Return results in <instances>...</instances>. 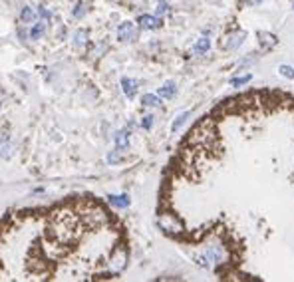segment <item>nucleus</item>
<instances>
[{"instance_id": "a878e982", "label": "nucleus", "mask_w": 294, "mask_h": 282, "mask_svg": "<svg viewBox=\"0 0 294 282\" xmlns=\"http://www.w3.org/2000/svg\"><path fill=\"white\" fill-rule=\"evenodd\" d=\"M250 4H258V2H262V0H248Z\"/></svg>"}, {"instance_id": "4468645a", "label": "nucleus", "mask_w": 294, "mask_h": 282, "mask_svg": "<svg viewBox=\"0 0 294 282\" xmlns=\"http://www.w3.org/2000/svg\"><path fill=\"white\" fill-rule=\"evenodd\" d=\"M20 20H22L24 24H32V22L36 20V12L32 10V6H24V8H22V12H20Z\"/></svg>"}, {"instance_id": "aec40b11", "label": "nucleus", "mask_w": 294, "mask_h": 282, "mask_svg": "<svg viewBox=\"0 0 294 282\" xmlns=\"http://www.w3.org/2000/svg\"><path fill=\"white\" fill-rule=\"evenodd\" d=\"M250 80H252V76H250V74H244V76H240V78H233V80H231V86L238 88V86H244V84H248Z\"/></svg>"}, {"instance_id": "2eb2a0df", "label": "nucleus", "mask_w": 294, "mask_h": 282, "mask_svg": "<svg viewBox=\"0 0 294 282\" xmlns=\"http://www.w3.org/2000/svg\"><path fill=\"white\" fill-rule=\"evenodd\" d=\"M44 32H46V24H44V22H36V24L32 26V30H30V38H32V40H38V38H42Z\"/></svg>"}, {"instance_id": "7ed1b4c3", "label": "nucleus", "mask_w": 294, "mask_h": 282, "mask_svg": "<svg viewBox=\"0 0 294 282\" xmlns=\"http://www.w3.org/2000/svg\"><path fill=\"white\" fill-rule=\"evenodd\" d=\"M118 38L121 42H135L137 40V28L133 22H121L118 28Z\"/></svg>"}, {"instance_id": "6e6552de", "label": "nucleus", "mask_w": 294, "mask_h": 282, "mask_svg": "<svg viewBox=\"0 0 294 282\" xmlns=\"http://www.w3.org/2000/svg\"><path fill=\"white\" fill-rule=\"evenodd\" d=\"M137 88H139L137 80H133V78H123V80H121V90H123V94H125L129 100H133V98H135Z\"/></svg>"}, {"instance_id": "f3484780", "label": "nucleus", "mask_w": 294, "mask_h": 282, "mask_svg": "<svg viewBox=\"0 0 294 282\" xmlns=\"http://www.w3.org/2000/svg\"><path fill=\"white\" fill-rule=\"evenodd\" d=\"M189 115H191V112H181V113H177V119L173 121V125H171V129L173 131H179L181 129V125L189 119Z\"/></svg>"}, {"instance_id": "393cba45", "label": "nucleus", "mask_w": 294, "mask_h": 282, "mask_svg": "<svg viewBox=\"0 0 294 282\" xmlns=\"http://www.w3.org/2000/svg\"><path fill=\"white\" fill-rule=\"evenodd\" d=\"M38 12H40V16H42L44 20H50V18H52V12H50L48 8H44V6H40V8H38Z\"/></svg>"}, {"instance_id": "4be33fe9", "label": "nucleus", "mask_w": 294, "mask_h": 282, "mask_svg": "<svg viewBox=\"0 0 294 282\" xmlns=\"http://www.w3.org/2000/svg\"><path fill=\"white\" fill-rule=\"evenodd\" d=\"M169 12V4L167 0H157V16H163Z\"/></svg>"}, {"instance_id": "20e7f679", "label": "nucleus", "mask_w": 294, "mask_h": 282, "mask_svg": "<svg viewBox=\"0 0 294 282\" xmlns=\"http://www.w3.org/2000/svg\"><path fill=\"white\" fill-rule=\"evenodd\" d=\"M246 40V32L244 30H236V32H231L227 36V40L223 42V48L225 50H238L242 46V42Z\"/></svg>"}, {"instance_id": "b1692460", "label": "nucleus", "mask_w": 294, "mask_h": 282, "mask_svg": "<svg viewBox=\"0 0 294 282\" xmlns=\"http://www.w3.org/2000/svg\"><path fill=\"white\" fill-rule=\"evenodd\" d=\"M141 127H143V129H151V127H153V115H145V117L141 119Z\"/></svg>"}, {"instance_id": "f03ea898", "label": "nucleus", "mask_w": 294, "mask_h": 282, "mask_svg": "<svg viewBox=\"0 0 294 282\" xmlns=\"http://www.w3.org/2000/svg\"><path fill=\"white\" fill-rule=\"evenodd\" d=\"M125 266H127V250H125L123 246H118V248L112 252V258H110V268H108V272H106V274H112V276L121 274Z\"/></svg>"}, {"instance_id": "a211bd4d", "label": "nucleus", "mask_w": 294, "mask_h": 282, "mask_svg": "<svg viewBox=\"0 0 294 282\" xmlns=\"http://www.w3.org/2000/svg\"><path fill=\"white\" fill-rule=\"evenodd\" d=\"M86 40H88V30H78L76 36H74V46H76V48H78V46H84Z\"/></svg>"}, {"instance_id": "6ab92c4d", "label": "nucleus", "mask_w": 294, "mask_h": 282, "mask_svg": "<svg viewBox=\"0 0 294 282\" xmlns=\"http://www.w3.org/2000/svg\"><path fill=\"white\" fill-rule=\"evenodd\" d=\"M86 12H88V8H86V2H78L76 4V8H74V18H84L86 16Z\"/></svg>"}, {"instance_id": "0eeeda50", "label": "nucleus", "mask_w": 294, "mask_h": 282, "mask_svg": "<svg viewBox=\"0 0 294 282\" xmlns=\"http://www.w3.org/2000/svg\"><path fill=\"white\" fill-rule=\"evenodd\" d=\"M258 44L262 50H272L278 44V38L272 32H258Z\"/></svg>"}, {"instance_id": "ddd939ff", "label": "nucleus", "mask_w": 294, "mask_h": 282, "mask_svg": "<svg viewBox=\"0 0 294 282\" xmlns=\"http://www.w3.org/2000/svg\"><path fill=\"white\" fill-rule=\"evenodd\" d=\"M141 104H143L145 108H159V106H161V98H159L157 94H143Z\"/></svg>"}, {"instance_id": "dca6fc26", "label": "nucleus", "mask_w": 294, "mask_h": 282, "mask_svg": "<svg viewBox=\"0 0 294 282\" xmlns=\"http://www.w3.org/2000/svg\"><path fill=\"white\" fill-rule=\"evenodd\" d=\"M12 153H14L12 143H10V141H2V143H0V157L10 159V157H12Z\"/></svg>"}, {"instance_id": "9d476101", "label": "nucleus", "mask_w": 294, "mask_h": 282, "mask_svg": "<svg viewBox=\"0 0 294 282\" xmlns=\"http://www.w3.org/2000/svg\"><path fill=\"white\" fill-rule=\"evenodd\" d=\"M177 94V86L175 82H165L159 90H157V96L159 98H165V100H171V98H175Z\"/></svg>"}, {"instance_id": "412c9836", "label": "nucleus", "mask_w": 294, "mask_h": 282, "mask_svg": "<svg viewBox=\"0 0 294 282\" xmlns=\"http://www.w3.org/2000/svg\"><path fill=\"white\" fill-rule=\"evenodd\" d=\"M278 74L284 76V78H288V80H294V68H290V66H280L278 68Z\"/></svg>"}, {"instance_id": "f8f14e48", "label": "nucleus", "mask_w": 294, "mask_h": 282, "mask_svg": "<svg viewBox=\"0 0 294 282\" xmlns=\"http://www.w3.org/2000/svg\"><path fill=\"white\" fill-rule=\"evenodd\" d=\"M209 48H211V40H209L207 36H201V38L195 42L193 52H195V54H207V52H209Z\"/></svg>"}, {"instance_id": "f257e3e1", "label": "nucleus", "mask_w": 294, "mask_h": 282, "mask_svg": "<svg viewBox=\"0 0 294 282\" xmlns=\"http://www.w3.org/2000/svg\"><path fill=\"white\" fill-rule=\"evenodd\" d=\"M227 262V250L219 242H211L205 246V250L197 256V264L203 268H217L219 264Z\"/></svg>"}, {"instance_id": "9b49d317", "label": "nucleus", "mask_w": 294, "mask_h": 282, "mask_svg": "<svg viewBox=\"0 0 294 282\" xmlns=\"http://www.w3.org/2000/svg\"><path fill=\"white\" fill-rule=\"evenodd\" d=\"M129 145V129H119L116 133V149L125 151Z\"/></svg>"}, {"instance_id": "39448f33", "label": "nucleus", "mask_w": 294, "mask_h": 282, "mask_svg": "<svg viewBox=\"0 0 294 282\" xmlns=\"http://www.w3.org/2000/svg\"><path fill=\"white\" fill-rule=\"evenodd\" d=\"M137 22H139V26L143 28V30H157V28H161V16H157V14H141L139 18H137Z\"/></svg>"}, {"instance_id": "1a4fd4ad", "label": "nucleus", "mask_w": 294, "mask_h": 282, "mask_svg": "<svg viewBox=\"0 0 294 282\" xmlns=\"http://www.w3.org/2000/svg\"><path fill=\"white\" fill-rule=\"evenodd\" d=\"M108 201H110V205L116 207V209H127V207L131 205V199H129L127 195H110Z\"/></svg>"}, {"instance_id": "5701e85b", "label": "nucleus", "mask_w": 294, "mask_h": 282, "mask_svg": "<svg viewBox=\"0 0 294 282\" xmlns=\"http://www.w3.org/2000/svg\"><path fill=\"white\" fill-rule=\"evenodd\" d=\"M108 161H110L112 165H118L119 161H121V155H119V149H116V151H112V153L108 155Z\"/></svg>"}, {"instance_id": "423d86ee", "label": "nucleus", "mask_w": 294, "mask_h": 282, "mask_svg": "<svg viewBox=\"0 0 294 282\" xmlns=\"http://www.w3.org/2000/svg\"><path fill=\"white\" fill-rule=\"evenodd\" d=\"M159 226H161L165 232H169V234H177V232L183 230V225L177 221L173 215H163V217L159 219Z\"/></svg>"}]
</instances>
